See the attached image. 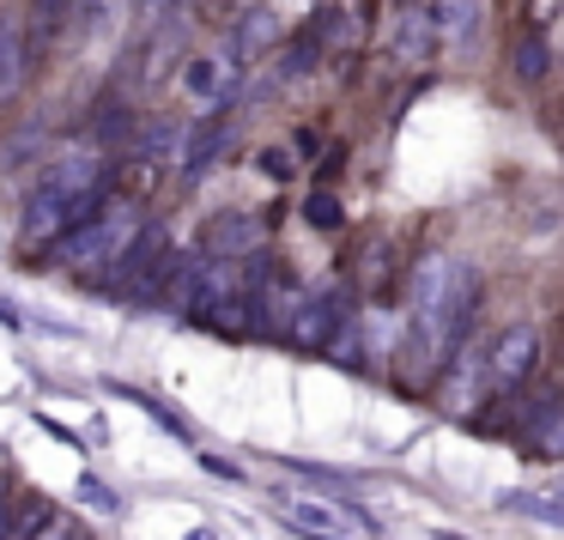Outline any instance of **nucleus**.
<instances>
[{
  "label": "nucleus",
  "instance_id": "nucleus-1",
  "mask_svg": "<svg viewBox=\"0 0 564 540\" xmlns=\"http://www.w3.org/2000/svg\"><path fill=\"white\" fill-rule=\"evenodd\" d=\"M479 304V273L462 256H425L413 268V353L425 365H443L455 341L467 334Z\"/></svg>",
  "mask_w": 564,
  "mask_h": 540
},
{
  "label": "nucleus",
  "instance_id": "nucleus-2",
  "mask_svg": "<svg viewBox=\"0 0 564 540\" xmlns=\"http://www.w3.org/2000/svg\"><path fill=\"white\" fill-rule=\"evenodd\" d=\"M110 207V159L98 152H67V159L43 164V176L31 183L25 201V237L43 244V237H62L74 225L98 219Z\"/></svg>",
  "mask_w": 564,
  "mask_h": 540
},
{
  "label": "nucleus",
  "instance_id": "nucleus-3",
  "mask_svg": "<svg viewBox=\"0 0 564 540\" xmlns=\"http://www.w3.org/2000/svg\"><path fill=\"white\" fill-rule=\"evenodd\" d=\"M134 213L128 207H104L98 219L74 225V231H62L50 244V261L55 268H74V273H98V268H116V256L128 249V237H134Z\"/></svg>",
  "mask_w": 564,
  "mask_h": 540
},
{
  "label": "nucleus",
  "instance_id": "nucleus-4",
  "mask_svg": "<svg viewBox=\"0 0 564 540\" xmlns=\"http://www.w3.org/2000/svg\"><path fill=\"white\" fill-rule=\"evenodd\" d=\"M273 516H280L292 534L304 540H370L377 528L365 516H352L346 504H328V498H304V492H280L273 498Z\"/></svg>",
  "mask_w": 564,
  "mask_h": 540
},
{
  "label": "nucleus",
  "instance_id": "nucleus-5",
  "mask_svg": "<svg viewBox=\"0 0 564 540\" xmlns=\"http://www.w3.org/2000/svg\"><path fill=\"white\" fill-rule=\"evenodd\" d=\"M479 365H486L491 395H516L540 370V334L528 328V322H516V328H503L498 341H491V353H479Z\"/></svg>",
  "mask_w": 564,
  "mask_h": 540
},
{
  "label": "nucleus",
  "instance_id": "nucleus-6",
  "mask_svg": "<svg viewBox=\"0 0 564 540\" xmlns=\"http://www.w3.org/2000/svg\"><path fill=\"white\" fill-rule=\"evenodd\" d=\"M346 328V304L334 292H304L297 298V310L285 316V346H297V353H328V341Z\"/></svg>",
  "mask_w": 564,
  "mask_h": 540
},
{
  "label": "nucleus",
  "instance_id": "nucleus-7",
  "mask_svg": "<svg viewBox=\"0 0 564 540\" xmlns=\"http://www.w3.org/2000/svg\"><path fill=\"white\" fill-rule=\"evenodd\" d=\"M261 237H268V225L256 219V213H219V219L200 231V256L213 261H237V256H256Z\"/></svg>",
  "mask_w": 564,
  "mask_h": 540
},
{
  "label": "nucleus",
  "instance_id": "nucleus-8",
  "mask_svg": "<svg viewBox=\"0 0 564 540\" xmlns=\"http://www.w3.org/2000/svg\"><path fill=\"white\" fill-rule=\"evenodd\" d=\"M225 140H231V128H225V122H195V128H183V147H176V164H183V176H188V183H200V176H207L213 164H219Z\"/></svg>",
  "mask_w": 564,
  "mask_h": 540
},
{
  "label": "nucleus",
  "instance_id": "nucleus-9",
  "mask_svg": "<svg viewBox=\"0 0 564 540\" xmlns=\"http://www.w3.org/2000/svg\"><path fill=\"white\" fill-rule=\"evenodd\" d=\"M558 419H564L558 395H540V401L528 407L522 419H516V438H522V443H534V455H540V462H552V455H558Z\"/></svg>",
  "mask_w": 564,
  "mask_h": 540
},
{
  "label": "nucleus",
  "instance_id": "nucleus-10",
  "mask_svg": "<svg viewBox=\"0 0 564 540\" xmlns=\"http://www.w3.org/2000/svg\"><path fill=\"white\" fill-rule=\"evenodd\" d=\"M431 25L443 31L449 50H467V43L479 37V0H437V7H431Z\"/></svg>",
  "mask_w": 564,
  "mask_h": 540
},
{
  "label": "nucleus",
  "instance_id": "nucleus-11",
  "mask_svg": "<svg viewBox=\"0 0 564 540\" xmlns=\"http://www.w3.org/2000/svg\"><path fill=\"white\" fill-rule=\"evenodd\" d=\"M25 31H19V19H0V104L19 98V86H25Z\"/></svg>",
  "mask_w": 564,
  "mask_h": 540
},
{
  "label": "nucleus",
  "instance_id": "nucleus-12",
  "mask_svg": "<svg viewBox=\"0 0 564 540\" xmlns=\"http://www.w3.org/2000/svg\"><path fill=\"white\" fill-rule=\"evenodd\" d=\"M510 74L528 79V86H540V79L552 74V43H546V31H522V37H510Z\"/></svg>",
  "mask_w": 564,
  "mask_h": 540
},
{
  "label": "nucleus",
  "instance_id": "nucleus-13",
  "mask_svg": "<svg viewBox=\"0 0 564 540\" xmlns=\"http://www.w3.org/2000/svg\"><path fill=\"white\" fill-rule=\"evenodd\" d=\"M316 62H322V43H316V37H292V43L280 50V74H285V79H304Z\"/></svg>",
  "mask_w": 564,
  "mask_h": 540
},
{
  "label": "nucleus",
  "instance_id": "nucleus-14",
  "mask_svg": "<svg viewBox=\"0 0 564 540\" xmlns=\"http://www.w3.org/2000/svg\"><path fill=\"white\" fill-rule=\"evenodd\" d=\"M304 219L316 225V231H340V225H346V213H340V201H334L328 188H316V195L304 201Z\"/></svg>",
  "mask_w": 564,
  "mask_h": 540
},
{
  "label": "nucleus",
  "instance_id": "nucleus-15",
  "mask_svg": "<svg viewBox=\"0 0 564 540\" xmlns=\"http://www.w3.org/2000/svg\"><path fill=\"white\" fill-rule=\"evenodd\" d=\"M503 504H510V510H522V516H534V522H546V528L564 522L558 504H552V498H534V492H503Z\"/></svg>",
  "mask_w": 564,
  "mask_h": 540
},
{
  "label": "nucleus",
  "instance_id": "nucleus-16",
  "mask_svg": "<svg viewBox=\"0 0 564 540\" xmlns=\"http://www.w3.org/2000/svg\"><path fill=\"white\" fill-rule=\"evenodd\" d=\"M425 43H431V13H406V25H401V62H419L425 55Z\"/></svg>",
  "mask_w": 564,
  "mask_h": 540
},
{
  "label": "nucleus",
  "instance_id": "nucleus-17",
  "mask_svg": "<svg viewBox=\"0 0 564 540\" xmlns=\"http://www.w3.org/2000/svg\"><path fill=\"white\" fill-rule=\"evenodd\" d=\"M67 19H74V0H37V7H31V25H37V37H55Z\"/></svg>",
  "mask_w": 564,
  "mask_h": 540
},
{
  "label": "nucleus",
  "instance_id": "nucleus-18",
  "mask_svg": "<svg viewBox=\"0 0 564 540\" xmlns=\"http://www.w3.org/2000/svg\"><path fill=\"white\" fill-rule=\"evenodd\" d=\"M116 7H122V0H74V19H79V31H86V37H98V31L116 19Z\"/></svg>",
  "mask_w": 564,
  "mask_h": 540
},
{
  "label": "nucleus",
  "instance_id": "nucleus-19",
  "mask_svg": "<svg viewBox=\"0 0 564 540\" xmlns=\"http://www.w3.org/2000/svg\"><path fill=\"white\" fill-rule=\"evenodd\" d=\"M74 492H79V498L91 504V510H104V516H122V498H116V492L104 486L98 474H79V486H74Z\"/></svg>",
  "mask_w": 564,
  "mask_h": 540
},
{
  "label": "nucleus",
  "instance_id": "nucleus-20",
  "mask_svg": "<svg viewBox=\"0 0 564 540\" xmlns=\"http://www.w3.org/2000/svg\"><path fill=\"white\" fill-rule=\"evenodd\" d=\"M183 147V128L176 122H152V134H147V159L152 164H171V152Z\"/></svg>",
  "mask_w": 564,
  "mask_h": 540
},
{
  "label": "nucleus",
  "instance_id": "nucleus-21",
  "mask_svg": "<svg viewBox=\"0 0 564 540\" xmlns=\"http://www.w3.org/2000/svg\"><path fill=\"white\" fill-rule=\"evenodd\" d=\"M188 91H200V98H213V91H219L225 86V79H219V62H188Z\"/></svg>",
  "mask_w": 564,
  "mask_h": 540
},
{
  "label": "nucleus",
  "instance_id": "nucleus-22",
  "mask_svg": "<svg viewBox=\"0 0 564 540\" xmlns=\"http://www.w3.org/2000/svg\"><path fill=\"white\" fill-rule=\"evenodd\" d=\"M256 171L273 176V183H285V176H292V159H285V147H261V152H256Z\"/></svg>",
  "mask_w": 564,
  "mask_h": 540
},
{
  "label": "nucleus",
  "instance_id": "nucleus-23",
  "mask_svg": "<svg viewBox=\"0 0 564 540\" xmlns=\"http://www.w3.org/2000/svg\"><path fill=\"white\" fill-rule=\"evenodd\" d=\"M292 474H304V479H316V486H352V474H340V467H310V462H285Z\"/></svg>",
  "mask_w": 564,
  "mask_h": 540
},
{
  "label": "nucleus",
  "instance_id": "nucleus-24",
  "mask_svg": "<svg viewBox=\"0 0 564 540\" xmlns=\"http://www.w3.org/2000/svg\"><path fill=\"white\" fill-rule=\"evenodd\" d=\"M128 128H134V122H122V110H104L98 122H91V134H98V140H122Z\"/></svg>",
  "mask_w": 564,
  "mask_h": 540
},
{
  "label": "nucleus",
  "instance_id": "nucleus-25",
  "mask_svg": "<svg viewBox=\"0 0 564 540\" xmlns=\"http://www.w3.org/2000/svg\"><path fill=\"white\" fill-rule=\"evenodd\" d=\"M67 534H74V522H67V516H50V522H43L31 540H67Z\"/></svg>",
  "mask_w": 564,
  "mask_h": 540
},
{
  "label": "nucleus",
  "instance_id": "nucleus-26",
  "mask_svg": "<svg viewBox=\"0 0 564 540\" xmlns=\"http://www.w3.org/2000/svg\"><path fill=\"white\" fill-rule=\"evenodd\" d=\"M13 516H19V504H0V540H13Z\"/></svg>",
  "mask_w": 564,
  "mask_h": 540
},
{
  "label": "nucleus",
  "instance_id": "nucleus-27",
  "mask_svg": "<svg viewBox=\"0 0 564 540\" xmlns=\"http://www.w3.org/2000/svg\"><path fill=\"white\" fill-rule=\"evenodd\" d=\"M183 540H213V534H207V528H188V534H183Z\"/></svg>",
  "mask_w": 564,
  "mask_h": 540
},
{
  "label": "nucleus",
  "instance_id": "nucleus-28",
  "mask_svg": "<svg viewBox=\"0 0 564 540\" xmlns=\"http://www.w3.org/2000/svg\"><path fill=\"white\" fill-rule=\"evenodd\" d=\"M431 540H467V534H449V528H437V534H431Z\"/></svg>",
  "mask_w": 564,
  "mask_h": 540
},
{
  "label": "nucleus",
  "instance_id": "nucleus-29",
  "mask_svg": "<svg viewBox=\"0 0 564 540\" xmlns=\"http://www.w3.org/2000/svg\"><path fill=\"white\" fill-rule=\"evenodd\" d=\"M67 540H91V534H79V528H74V534H67Z\"/></svg>",
  "mask_w": 564,
  "mask_h": 540
}]
</instances>
